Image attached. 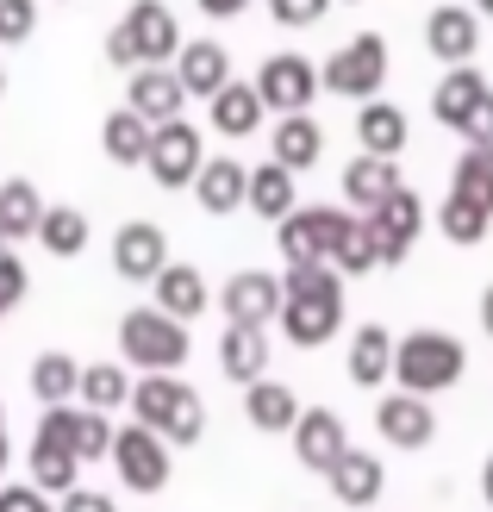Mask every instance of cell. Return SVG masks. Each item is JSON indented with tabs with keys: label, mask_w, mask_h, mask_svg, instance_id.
<instances>
[{
	"label": "cell",
	"mask_w": 493,
	"mask_h": 512,
	"mask_svg": "<svg viewBox=\"0 0 493 512\" xmlns=\"http://www.w3.org/2000/svg\"><path fill=\"white\" fill-rule=\"evenodd\" d=\"M38 32V0H0V44H25Z\"/></svg>",
	"instance_id": "obj_41"
},
{
	"label": "cell",
	"mask_w": 493,
	"mask_h": 512,
	"mask_svg": "<svg viewBox=\"0 0 493 512\" xmlns=\"http://www.w3.org/2000/svg\"><path fill=\"white\" fill-rule=\"evenodd\" d=\"M375 431L400 450H425L437 438V413L425 406V394H387L375 406Z\"/></svg>",
	"instance_id": "obj_13"
},
{
	"label": "cell",
	"mask_w": 493,
	"mask_h": 512,
	"mask_svg": "<svg viewBox=\"0 0 493 512\" xmlns=\"http://www.w3.org/2000/svg\"><path fill=\"white\" fill-rule=\"evenodd\" d=\"M150 125L144 113H132V107H119V113H107V125H100V144H107V157L113 163H125V169H138L144 157H150Z\"/></svg>",
	"instance_id": "obj_23"
},
{
	"label": "cell",
	"mask_w": 493,
	"mask_h": 512,
	"mask_svg": "<svg viewBox=\"0 0 493 512\" xmlns=\"http://www.w3.org/2000/svg\"><path fill=\"white\" fill-rule=\"evenodd\" d=\"M200 163H206V150H200V132H194L188 119H169V125H157V132H150L144 169L157 175L163 188H188L194 175H200Z\"/></svg>",
	"instance_id": "obj_8"
},
{
	"label": "cell",
	"mask_w": 493,
	"mask_h": 512,
	"mask_svg": "<svg viewBox=\"0 0 493 512\" xmlns=\"http://www.w3.org/2000/svg\"><path fill=\"white\" fill-rule=\"evenodd\" d=\"M7 313H13V306H7V300H0V319H7Z\"/></svg>",
	"instance_id": "obj_51"
},
{
	"label": "cell",
	"mask_w": 493,
	"mask_h": 512,
	"mask_svg": "<svg viewBox=\"0 0 493 512\" xmlns=\"http://www.w3.org/2000/svg\"><path fill=\"white\" fill-rule=\"evenodd\" d=\"M132 413H138V425L163 431L169 444H200V431H206L200 394L188 388V381H175V375H144L132 388Z\"/></svg>",
	"instance_id": "obj_3"
},
{
	"label": "cell",
	"mask_w": 493,
	"mask_h": 512,
	"mask_svg": "<svg viewBox=\"0 0 493 512\" xmlns=\"http://www.w3.org/2000/svg\"><path fill=\"white\" fill-rule=\"evenodd\" d=\"M331 263L344 269V275H362V269H375L381 256H375V238H369V225H344V238H337V250H331Z\"/></svg>",
	"instance_id": "obj_40"
},
{
	"label": "cell",
	"mask_w": 493,
	"mask_h": 512,
	"mask_svg": "<svg viewBox=\"0 0 493 512\" xmlns=\"http://www.w3.org/2000/svg\"><path fill=\"white\" fill-rule=\"evenodd\" d=\"M38 219H44V200L25 175H7L0 182V238L19 244V238H38Z\"/></svg>",
	"instance_id": "obj_21"
},
{
	"label": "cell",
	"mask_w": 493,
	"mask_h": 512,
	"mask_svg": "<svg viewBox=\"0 0 493 512\" xmlns=\"http://www.w3.org/2000/svg\"><path fill=\"white\" fill-rule=\"evenodd\" d=\"M394 188H400L394 157H375V150H369V157H356V163L344 169V194L356 200V207H381V200L394 194Z\"/></svg>",
	"instance_id": "obj_28"
},
{
	"label": "cell",
	"mask_w": 493,
	"mask_h": 512,
	"mask_svg": "<svg viewBox=\"0 0 493 512\" xmlns=\"http://www.w3.org/2000/svg\"><path fill=\"white\" fill-rule=\"evenodd\" d=\"M0 250H13V244H7V238H0Z\"/></svg>",
	"instance_id": "obj_53"
},
{
	"label": "cell",
	"mask_w": 493,
	"mask_h": 512,
	"mask_svg": "<svg viewBox=\"0 0 493 512\" xmlns=\"http://www.w3.org/2000/svg\"><path fill=\"white\" fill-rule=\"evenodd\" d=\"M181 100H188V88H181V75H175V69H163V63H144V69H132L125 107H132V113H144L150 125H169V119H181Z\"/></svg>",
	"instance_id": "obj_14"
},
{
	"label": "cell",
	"mask_w": 493,
	"mask_h": 512,
	"mask_svg": "<svg viewBox=\"0 0 493 512\" xmlns=\"http://www.w3.org/2000/svg\"><path fill=\"white\" fill-rule=\"evenodd\" d=\"M481 7H487V13H493V0H481Z\"/></svg>",
	"instance_id": "obj_54"
},
{
	"label": "cell",
	"mask_w": 493,
	"mask_h": 512,
	"mask_svg": "<svg viewBox=\"0 0 493 512\" xmlns=\"http://www.w3.org/2000/svg\"><path fill=\"white\" fill-rule=\"evenodd\" d=\"M113 269H119L125 281H157V275L169 269V238H163L150 219L119 225V238H113Z\"/></svg>",
	"instance_id": "obj_12"
},
{
	"label": "cell",
	"mask_w": 493,
	"mask_h": 512,
	"mask_svg": "<svg viewBox=\"0 0 493 512\" xmlns=\"http://www.w3.org/2000/svg\"><path fill=\"white\" fill-rule=\"evenodd\" d=\"M219 300H225V319H231V325H256V331H263L269 319H281V281H275L269 269L231 275Z\"/></svg>",
	"instance_id": "obj_11"
},
{
	"label": "cell",
	"mask_w": 493,
	"mask_h": 512,
	"mask_svg": "<svg viewBox=\"0 0 493 512\" xmlns=\"http://www.w3.org/2000/svg\"><path fill=\"white\" fill-rule=\"evenodd\" d=\"M362 225H369L381 263H400V256L412 250V238H419V225H425V207H419V194L394 188L381 207H369V219H362Z\"/></svg>",
	"instance_id": "obj_9"
},
{
	"label": "cell",
	"mask_w": 493,
	"mask_h": 512,
	"mask_svg": "<svg viewBox=\"0 0 493 512\" xmlns=\"http://www.w3.org/2000/svg\"><path fill=\"white\" fill-rule=\"evenodd\" d=\"M0 512H57V506L44 500L38 481H7V488H0Z\"/></svg>",
	"instance_id": "obj_42"
},
{
	"label": "cell",
	"mask_w": 493,
	"mask_h": 512,
	"mask_svg": "<svg viewBox=\"0 0 493 512\" xmlns=\"http://www.w3.org/2000/svg\"><path fill=\"white\" fill-rule=\"evenodd\" d=\"M387 369H394V338L381 325H362L356 344H350V381L375 388V381H387Z\"/></svg>",
	"instance_id": "obj_33"
},
{
	"label": "cell",
	"mask_w": 493,
	"mask_h": 512,
	"mask_svg": "<svg viewBox=\"0 0 493 512\" xmlns=\"http://www.w3.org/2000/svg\"><path fill=\"white\" fill-rule=\"evenodd\" d=\"M487 219H493V207H481L475 194H450L444 207H437V225H444L456 244H481L487 238Z\"/></svg>",
	"instance_id": "obj_37"
},
{
	"label": "cell",
	"mask_w": 493,
	"mask_h": 512,
	"mask_svg": "<svg viewBox=\"0 0 493 512\" xmlns=\"http://www.w3.org/2000/svg\"><path fill=\"white\" fill-rule=\"evenodd\" d=\"M63 512H119L107 494H94V488H69L63 494Z\"/></svg>",
	"instance_id": "obj_46"
},
{
	"label": "cell",
	"mask_w": 493,
	"mask_h": 512,
	"mask_svg": "<svg viewBox=\"0 0 493 512\" xmlns=\"http://www.w3.org/2000/svg\"><path fill=\"white\" fill-rule=\"evenodd\" d=\"M25 288H32V275H25V263H19L13 250H0V300H7V306H19V300H25Z\"/></svg>",
	"instance_id": "obj_43"
},
{
	"label": "cell",
	"mask_w": 493,
	"mask_h": 512,
	"mask_svg": "<svg viewBox=\"0 0 493 512\" xmlns=\"http://www.w3.org/2000/svg\"><path fill=\"white\" fill-rule=\"evenodd\" d=\"M219 369L231 375V381H263V369H269V344H263V331L256 325H231L225 338H219Z\"/></svg>",
	"instance_id": "obj_22"
},
{
	"label": "cell",
	"mask_w": 493,
	"mask_h": 512,
	"mask_svg": "<svg viewBox=\"0 0 493 512\" xmlns=\"http://www.w3.org/2000/svg\"><path fill=\"white\" fill-rule=\"evenodd\" d=\"M356 132H362V144H369L375 157H400V144H406V113L369 100V107H362V119H356Z\"/></svg>",
	"instance_id": "obj_36"
},
{
	"label": "cell",
	"mask_w": 493,
	"mask_h": 512,
	"mask_svg": "<svg viewBox=\"0 0 493 512\" xmlns=\"http://www.w3.org/2000/svg\"><path fill=\"white\" fill-rule=\"evenodd\" d=\"M250 0H200V13H213V19H231V13H244Z\"/></svg>",
	"instance_id": "obj_47"
},
{
	"label": "cell",
	"mask_w": 493,
	"mask_h": 512,
	"mask_svg": "<svg viewBox=\"0 0 493 512\" xmlns=\"http://www.w3.org/2000/svg\"><path fill=\"white\" fill-rule=\"evenodd\" d=\"M181 44H188V38H181V25H175V13L163 7V0H138V7L107 32V63H119V69L169 63Z\"/></svg>",
	"instance_id": "obj_2"
},
{
	"label": "cell",
	"mask_w": 493,
	"mask_h": 512,
	"mask_svg": "<svg viewBox=\"0 0 493 512\" xmlns=\"http://www.w3.org/2000/svg\"><path fill=\"white\" fill-rule=\"evenodd\" d=\"M344 225L350 219L337 213V207H294L288 219H281V256H288V269H319V263H331Z\"/></svg>",
	"instance_id": "obj_7"
},
{
	"label": "cell",
	"mask_w": 493,
	"mask_h": 512,
	"mask_svg": "<svg viewBox=\"0 0 493 512\" xmlns=\"http://www.w3.org/2000/svg\"><path fill=\"white\" fill-rule=\"evenodd\" d=\"M350 450V431H344V419L337 413H325V406H313V413H300L294 419V456L306 469H325L331 475V463Z\"/></svg>",
	"instance_id": "obj_16"
},
{
	"label": "cell",
	"mask_w": 493,
	"mask_h": 512,
	"mask_svg": "<svg viewBox=\"0 0 493 512\" xmlns=\"http://www.w3.org/2000/svg\"><path fill=\"white\" fill-rule=\"evenodd\" d=\"M319 88V69L306 57H269L263 75H256V94H263V107H281V113H306V100Z\"/></svg>",
	"instance_id": "obj_15"
},
{
	"label": "cell",
	"mask_w": 493,
	"mask_h": 512,
	"mask_svg": "<svg viewBox=\"0 0 493 512\" xmlns=\"http://www.w3.org/2000/svg\"><path fill=\"white\" fill-rule=\"evenodd\" d=\"M269 13H275L281 25H313V19L325 13V0H269Z\"/></svg>",
	"instance_id": "obj_44"
},
{
	"label": "cell",
	"mask_w": 493,
	"mask_h": 512,
	"mask_svg": "<svg viewBox=\"0 0 493 512\" xmlns=\"http://www.w3.org/2000/svg\"><path fill=\"white\" fill-rule=\"evenodd\" d=\"M462 138H469V144H493V88L481 94V107L469 113V125H462Z\"/></svg>",
	"instance_id": "obj_45"
},
{
	"label": "cell",
	"mask_w": 493,
	"mask_h": 512,
	"mask_svg": "<svg viewBox=\"0 0 493 512\" xmlns=\"http://www.w3.org/2000/svg\"><path fill=\"white\" fill-rule=\"evenodd\" d=\"M331 494L337 500H350V506H369L375 494H381V463L369 450H344L331 463Z\"/></svg>",
	"instance_id": "obj_27"
},
{
	"label": "cell",
	"mask_w": 493,
	"mask_h": 512,
	"mask_svg": "<svg viewBox=\"0 0 493 512\" xmlns=\"http://www.w3.org/2000/svg\"><path fill=\"white\" fill-rule=\"evenodd\" d=\"M456 194H475L481 207H493V144H469L456 163Z\"/></svg>",
	"instance_id": "obj_39"
},
{
	"label": "cell",
	"mask_w": 493,
	"mask_h": 512,
	"mask_svg": "<svg viewBox=\"0 0 493 512\" xmlns=\"http://www.w3.org/2000/svg\"><path fill=\"white\" fill-rule=\"evenodd\" d=\"M425 44H431V57H444V63H469L475 44H481V25H475L469 7H437L425 19Z\"/></svg>",
	"instance_id": "obj_19"
},
{
	"label": "cell",
	"mask_w": 493,
	"mask_h": 512,
	"mask_svg": "<svg viewBox=\"0 0 493 512\" xmlns=\"http://www.w3.org/2000/svg\"><path fill=\"white\" fill-rule=\"evenodd\" d=\"M244 207H256L263 219H288L294 213V169H281V163H263V169H250V194H244Z\"/></svg>",
	"instance_id": "obj_29"
},
{
	"label": "cell",
	"mask_w": 493,
	"mask_h": 512,
	"mask_svg": "<svg viewBox=\"0 0 493 512\" xmlns=\"http://www.w3.org/2000/svg\"><path fill=\"white\" fill-rule=\"evenodd\" d=\"M481 325H487V338H493V288L481 294Z\"/></svg>",
	"instance_id": "obj_48"
},
{
	"label": "cell",
	"mask_w": 493,
	"mask_h": 512,
	"mask_svg": "<svg viewBox=\"0 0 493 512\" xmlns=\"http://www.w3.org/2000/svg\"><path fill=\"white\" fill-rule=\"evenodd\" d=\"M38 244H44L50 256H82V250H88V213H82V207H44Z\"/></svg>",
	"instance_id": "obj_32"
},
{
	"label": "cell",
	"mask_w": 493,
	"mask_h": 512,
	"mask_svg": "<svg viewBox=\"0 0 493 512\" xmlns=\"http://www.w3.org/2000/svg\"><path fill=\"white\" fill-rule=\"evenodd\" d=\"M119 350L125 363H138L150 375H169L188 363V325L169 319L163 306H132V313L119 319Z\"/></svg>",
	"instance_id": "obj_4"
},
{
	"label": "cell",
	"mask_w": 493,
	"mask_h": 512,
	"mask_svg": "<svg viewBox=\"0 0 493 512\" xmlns=\"http://www.w3.org/2000/svg\"><path fill=\"white\" fill-rule=\"evenodd\" d=\"M381 75H387V44H381L375 32H362V38H350V44L325 63V88H331V94H375Z\"/></svg>",
	"instance_id": "obj_10"
},
{
	"label": "cell",
	"mask_w": 493,
	"mask_h": 512,
	"mask_svg": "<svg viewBox=\"0 0 493 512\" xmlns=\"http://www.w3.org/2000/svg\"><path fill=\"white\" fill-rule=\"evenodd\" d=\"M394 375L406 394H437L462 375V344L450 331H412V338L394 344Z\"/></svg>",
	"instance_id": "obj_5"
},
{
	"label": "cell",
	"mask_w": 493,
	"mask_h": 512,
	"mask_svg": "<svg viewBox=\"0 0 493 512\" xmlns=\"http://www.w3.org/2000/svg\"><path fill=\"white\" fill-rule=\"evenodd\" d=\"M244 413L256 431H288L300 419V400L281 388V381H250V394H244Z\"/></svg>",
	"instance_id": "obj_30"
},
{
	"label": "cell",
	"mask_w": 493,
	"mask_h": 512,
	"mask_svg": "<svg viewBox=\"0 0 493 512\" xmlns=\"http://www.w3.org/2000/svg\"><path fill=\"white\" fill-rule=\"evenodd\" d=\"M75 394H82V406H94V413H113V406L132 400V375H125L119 363H88Z\"/></svg>",
	"instance_id": "obj_34"
},
{
	"label": "cell",
	"mask_w": 493,
	"mask_h": 512,
	"mask_svg": "<svg viewBox=\"0 0 493 512\" xmlns=\"http://www.w3.org/2000/svg\"><path fill=\"white\" fill-rule=\"evenodd\" d=\"M481 494H487V506H493V456H487V469H481Z\"/></svg>",
	"instance_id": "obj_49"
},
{
	"label": "cell",
	"mask_w": 493,
	"mask_h": 512,
	"mask_svg": "<svg viewBox=\"0 0 493 512\" xmlns=\"http://www.w3.org/2000/svg\"><path fill=\"white\" fill-rule=\"evenodd\" d=\"M75 388H82V363H75V356H63V350H44L38 363H32V394H38L44 406H63V400H75Z\"/></svg>",
	"instance_id": "obj_31"
},
{
	"label": "cell",
	"mask_w": 493,
	"mask_h": 512,
	"mask_svg": "<svg viewBox=\"0 0 493 512\" xmlns=\"http://www.w3.org/2000/svg\"><path fill=\"white\" fill-rule=\"evenodd\" d=\"M337 319H344V288H337V269H288L281 281V325H288V344H325Z\"/></svg>",
	"instance_id": "obj_1"
},
{
	"label": "cell",
	"mask_w": 493,
	"mask_h": 512,
	"mask_svg": "<svg viewBox=\"0 0 493 512\" xmlns=\"http://www.w3.org/2000/svg\"><path fill=\"white\" fill-rule=\"evenodd\" d=\"M0 475H7V419H0Z\"/></svg>",
	"instance_id": "obj_50"
},
{
	"label": "cell",
	"mask_w": 493,
	"mask_h": 512,
	"mask_svg": "<svg viewBox=\"0 0 493 512\" xmlns=\"http://www.w3.org/2000/svg\"><path fill=\"white\" fill-rule=\"evenodd\" d=\"M275 163H281V169L319 163V125L306 119V113H288V119L275 125Z\"/></svg>",
	"instance_id": "obj_35"
},
{
	"label": "cell",
	"mask_w": 493,
	"mask_h": 512,
	"mask_svg": "<svg viewBox=\"0 0 493 512\" xmlns=\"http://www.w3.org/2000/svg\"><path fill=\"white\" fill-rule=\"evenodd\" d=\"M157 306H163L169 319H181V325H188L194 313H206V281H200V269L194 263H169L157 275Z\"/></svg>",
	"instance_id": "obj_25"
},
{
	"label": "cell",
	"mask_w": 493,
	"mask_h": 512,
	"mask_svg": "<svg viewBox=\"0 0 493 512\" xmlns=\"http://www.w3.org/2000/svg\"><path fill=\"white\" fill-rule=\"evenodd\" d=\"M213 125L225 138H250L256 125H263V94H256V82L244 88V82H225L219 94H213Z\"/></svg>",
	"instance_id": "obj_26"
},
{
	"label": "cell",
	"mask_w": 493,
	"mask_h": 512,
	"mask_svg": "<svg viewBox=\"0 0 493 512\" xmlns=\"http://www.w3.org/2000/svg\"><path fill=\"white\" fill-rule=\"evenodd\" d=\"M75 475H82V456H75L63 438H50V431H38L32 438V481L44 494H69Z\"/></svg>",
	"instance_id": "obj_24"
},
{
	"label": "cell",
	"mask_w": 493,
	"mask_h": 512,
	"mask_svg": "<svg viewBox=\"0 0 493 512\" xmlns=\"http://www.w3.org/2000/svg\"><path fill=\"white\" fill-rule=\"evenodd\" d=\"M69 450L94 463V456H113V425L107 413H94V406H69Z\"/></svg>",
	"instance_id": "obj_38"
},
{
	"label": "cell",
	"mask_w": 493,
	"mask_h": 512,
	"mask_svg": "<svg viewBox=\"0 0 493 512\" xmlns=\"http://www.w3.org/2000/svg\"><path fill=\"white\" fill-rule=\"evenodd\" d=\"M113 463H119V481L132 494H163L169 488V438L150 431V425L113 431Z\"/></svg>",
	"instance_id": "obj_6"
},
{
	"label": "cell",
	"mask_w": 493,
	"mask_h": 512,
	"mask_svg": "<svg viewBox=\"0 0 493 512\" xmlns=\"http://www.w3.org/2000/svg\"><path fill=\"white\" fill-rule=\"evenodd\" d=\"M244 194H250V169L238 157H213V163H200L194 175V200L206 213H238L244 207Z\"/></svg>",
	"instance_id": "obj_18"
},
{
	"label": "cell",
	"mask_w": 493,
	"mask_h": 512,
	"mask_svg": "<svg viewBox=\"0 0 493 512\" xmlns=\"http://www.w3.org/2000/svg\"><path fill=\"white\" fill-rule=\"evenodd\" d=\"M175 75H181V88H188V94H206V100H213V94L231 82L225 44H213V38H188V44L175 50Z\"/></svg>",
	"instance_id": "obj_17"
},
{
	"label": "cell",
	"mask_w": 493,
	"mask_h": 512,
	"mask_svg": "<svg viewBox=\"0 0 493 512\" xmlns=\"http://www.w3.org/2000/svg\"><path fill=\"white\" fill-rule=\"evenodd\" d=\"M481 94H487V75H475L469 63H456V69L444 75V82H437V94H431V113L462 132V125H469V113L481 107Z\"/></svg>",
	"instance_id": "obj_20"
},
{
	"label": "cell",
	"mask_w": 493,
	"mask_h": 512,
	"mask_svg": "<svg viewBox=\"0 0 493 512\" xmlns=\"http://www.w3.org/2000/svg\"><path fill=\"white\" fill-rule=\"evenodd\" d=\"M0 94H7V69H0Z\"/></svg>",
	"instance_id": "obj_52"
}]
</instances>
